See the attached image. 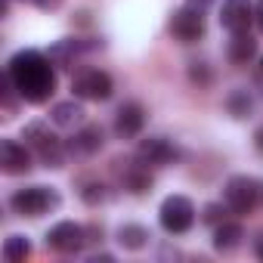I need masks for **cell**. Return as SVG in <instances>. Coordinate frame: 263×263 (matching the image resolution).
<instances>
[{
    "label": "cell",
    "mask_w": 263,
    "mask_h": 263,
    "mask_svg": "<svg viewBox=\"0 0 263 263\" xmlns=\"http://www.w3.org/2000/svg\"><path fill=\"white\" fill-rule=\"evenodd\" d=\"M7 74L19 90V99L41 105L53 96L56 90V71H53V59L41 50H19L10 62H7Z\"/></svg>",
    "instance_id": "cell-1"
},
{
    "label": "cell",
    "mask_w": 263,
    "mask_h": 263,
    "mask_svg": "<svg viewBox=\"0 0 263 263\" xmlns=\"http://www.w3.org/2000/svg\"><path fill=\"white\" fill-rule=\"evenodd\" d=\"M22 140H25V146L34 152V158H37L44 167H65L68 149H65V143L53 134V130H50V124H44V121L25 124Z\"/></svg>",
    "instance_id": "cell-2"
},
{
    "label": "cell",
    "mask_w": 263,
    "mask_h": 263,
    "mask_svg": "<svg viewBox=\"0 0 263 263\" xmlns=\"http://www.w3.org/2000/svg\"><path fill=\"white\" fill-rule=\"evenodd\" d=\"M59 192L50 189V186H25V189H16L13 198H10V208L19 214V217H44L50 211L59 208Z\"/></svg>",
    "instance_id": "cell-3"
},
{
    "label": "cell",
    "mask_w": 263,
    "mask_h": 263,
    "mask_svg": "<svg viewBox=\"0 0 263 263\" xmlns=\"http://www.w3.org/2000/svg\"><path fill=\"white\" fill-rule=\"evenodd\" d=\"M158 220H161V229H164V232L183 235V232H189L192 223H195V204H192L186 195H167V198L161 201Z\"/></svg>",
    "instance_id": "cell-4"
},
{
    "label": "cell",
    "mask_w": 263,
    "mask_h": 263,
    "mask_svg": "<svg viewBox=\"0 0 263 263\" xmlns=\"http://www.w3.org/2000/svg\"><path fill=\"white\" fill-rule=\"evenodd\" d=\"M71 90L78 99H87V102H105L111 93H115V81L108 71L102 68H84L74 81H71Z\"/></svg>",
    "instance_id": "cell-5"
},
{
    "label": "cell",
    "mask_w": 263,
    "mask_h": 263,
    "mask_svg": "<svg viewBox=\"0 0 263 263\" xmlns=\"http://www.w3.org/2000/svg\"><path fill=\"white\" fill-rule=\"evenodd\" d=\"M257 198H260V186H257L254 177L235 174V177H229L226 186H223V201H226V208L235 211V214H248V211H254Z\"/></svg>",
    "instance_id": "cell-6"
},
{
    "label": "cell",
    "mask_w": 263,
    "mask_h": 263,
    "mask_svg": "<svg viewBox=\"0 0 263 263\" xmlns=\"http://www.w3.org/2000/svg\"><path fill=\"white\" fill-rule=\"evenodd\" d=\"M171 34L180 41V44H195L204 37V10H195V7H180L174 10L171 16Z\"/></svg>",
    "instance_id": "cell-7"
},
{
    "label": "cell",
    "mask_w": 263,
    "mask_h": 263,
    "mask_svg": "<svg viewBox=\"0 0 263 263\" xmlns=\"http://www.w3.org/2000/svg\"><path fill=\"white\" fill-rule=\"evenodd\" d=\"M87 241V229L74 220H62L47 232V248L56 254H78Z\"/></svg>",
    "instance_id": "cell-8"
},
{
    "label": "cell",
    "mask_w": 263,
    "mask_h": 263,
    "mask_svg": "<svg viewBox=\"0 0 263 263\" xmlns=\"http://www.w3.org/2000/svg\"><path fill=\"white\" fill-rule=\"evenodd\" d=\"M177 158H180V149L171 140H164V137H149L137 149V161H143L146 167H167Z\"/></svg>",
    "instance_id": "cell-9"
},
{
    "label": "cell",
    "mask_w": 263,
    "mask_h": 263,
    "mask_svg": "<svg viewBox=\"0 0 263 263\" xmlns=\"http://www.w3.org/2000/svg\"><path fill=\"white\" fill-rule=\"evenodd\" d=\"M31 149L19 140H4L0 143V167L10 177H19V174H28L31 171Z\"/></svg>",
    "instance_id": "cell-10"
},
{
    "label": "cell",
    "mask_w": 263,
    "mask_h": 263,
    "mask_svg": "<svg viewBox=\"0 0 263 263\" xmlns=\"http://www.w3.org/2000/svg\"><path fill=\"white\" fill-rule=\"evenodd\" d=\"M146 127V108L140 102H124L115 115V134L121 140H137Z\"/></svg>",
    "instance_id": "cell-11"
},
{
    "label": "cell",
    "mask_w": 263,
    "mask_h": 263,
    "mask_svg": "<svg viewBox=\"0 0 263 263\" xmlns=\"http://www.w3.org/2000/svg\"><path fill=\"white\" fill-rule=\"evenodd\" d=\"M251 22H254V4H251V0H223V7H220V25L229 34L248 31Z\"/></svg>",
    "instance_id": "cell-12"
},
{
    "label": "cell",
    "mask_w": 263,
    "mask_h": 263,
    "mask_svg": "<svg viewBox=\"0 0 263 263\" xmlns=\"http://www.w3.org/2000/svg\"><path fill=\"white\" fill-rule=\"evenodd\" d=\"M102 143H105L102 127L99 124H84L74 134V140L68 143V152H74V155H93V152L102 149Z\"/></svg>",
    "instance_id": "cell-13"
},
{
    "label": "cell",
    "mask_w": 263,
    "mask_h": 263,
    "mask_svg": "<svg viewBox=\"0 0 263 263\" xmlns=\"http://www.w3.org/2000/svg\"><path fill=\"white\" fill-rule=\"evenodd\" d=\"M226 56H229L232 65H248L257 56V41L248 31H238V34H232V41L226 47Z\"/></svg>",
    "instance_id": "cell-14"
},
{
    "label": "cell",
    "mask_w": 263,
    "mask_h": 263,
    "mask_svg": "<svg viewBox=\"0 0 263 263\" xmlns=\"http://www.w3.org/2000/svg\"><path fill=\"white\" fill-rule=\"evenodd\" d=\"M84 105L78 102V99H65V102H56L53 108H50V121L56 124V127H78L81 121H84Z\"/></svg>",
    "instance_id": "cell-15"
},
{
    "label": "cell",
    "mask_w": 263,
    "mask_h": 263,
    "mask_svg": "<svg viewBox=\"0 0 263 263\" xmlns=\"http://www.w3.org/2000/svg\"><path fill=\"white\" fill-rule=\"evenodd\" d=\"M241 238H245V229L238 226V223H220V226H214V248L220 251V254H229V251H235L238 245H241Z\"/></svg>",
    "instance_id": "cell-16"
},
{
    "label": "cell",
    "mask_w": 263,
    "mask_h": 263,
    "mask_svg": "<svg viewBox=\"0 0 263 263\" xmlns=\"http://www.w3.org/2000/svg\"><path fill=\"white\" fill-rule=\"evenodd\" d=\"M87 50V44L84 41H74V37H65V41H59V44H53L50 47V59H53V65L56 68H68L71 62H74V56L78 53H84Z\"/></svg>",
    "instance_id": "cell-17"
},
{
    "label": "cell",
    "mask_w": 263,
    "mask_h": 263,
    "mask_svg": "<svg viewBox=\"0 0 263 263\" xmlns=\"http://www.w3.org/2000/svg\"><path fill=\"white\" fill-rule=\"evenodd\" d=\"M118 245L127 248V251H140L149 245V229L143 223H124L118 229Z\"/></svg>",
    "instance_id": "cell-18"
},
{
    "label": "cell",
    "mask_w": 263,
    "mask_h": 263,
    "mask_svg": "<svg viewBox=\"0 0 263 263\" xmlns=\"http://www.w3.org/2000/svg\"><path fill=\"white\" fill-rule=\"evenodd\" d=\"M124 189L134 192V195H143V192L152 189V174H149V167H146L143 161H137L134 167L124 174Z\"/></svg>",
    "instance_id": "cell-19"
},
{
    "label": "cell",
    "mask_w": 263,
    "mask_h": 263,
    "mask_svg": "<svg viewBox=\"0 0 263 263\" xmlns=\"http://www.w3.org/2000/svg\"><path fill=\"white\" fill-rule=\"evenodd\" d=\"M251 108H254V99H251V93L248 90H232L229 96H226V111L232 115V118H248L251 115Z\"/></svg>",
    "instance_id": "cell-20"
},
{
    "label": "cell",
    "mask_w": 263,
    "mask_h": 263,
    "mask_svg": "<svg viewBox=\"0 0 263 263\" xmlns=\"http://www.w3.org/2000/svg\"><path fill=\"white\" fill-rule=\"evenodd\" d=\"M28 254H31V241H28L25 235H10V238L4 241V257H7V260L16 263V260H25Z\"/></svg>",
    "instance_id": "cell-21"
},
{
    "label": "cell",
    "mask_w": 263,
    "mask_h": 263,
    "mask_svg": "<svg viewBox=\"0 0 263 263\" xmlns=\"http://www.w3.org/2000/svg\"><path fill=\"white\" fill-rule=\"evenodd\" d=\"M189 81H192V84H198V87H208V84L214 81V74H211L208 62H192V65H189Z\"/></svg>",
    "instance_id": "cell-22"
},
{
    "label": "cell",
    "mask_w": 263,
    "mask_h": 263,
    "mask_svg": "<svg viewBox=\"0 0 263 263\" xmlns=\"http://www.w3.org/2000/svg\"><path fill=\"white\" fill-rule=\"evenodd\" d=\"M81 198H84L87 204H99V201L105 198V186H102V183H87V186L81 189Z\"/></svg>",
    "instance_id": "cell-23"
},
{
    "label": "cell",
    "mask_w": 263,
    "mask_h": 263,
    "mask_svg": "<svg viewBox=\"0 0 263 263\" xmlns=\"http://www.w3.org/2000/svg\"><path fill=\"white\" fill-rule=\"evenodd\" d=\"M223 217H226V208H223V204H204L201 220H204L208 226H220V223H223Z\"/></svg>",
    "instance_id": "cell-24"
},
{
    "label": "cell",
    "mask_w": 263,
    "mask_h": 263,
    "mask_svg": "<svg viewBox=\"0 0 263 263\" xmlns=\"http://www.w3.org/2000/svg\"><path fill=\"white\" fill-rule=\"evenodd\" d=\"M254 149H257V155H263V127L254 130Z\"/></svg>",
    "instance_id": "cell-25"
},
{
    "label": "cell",
    "mask_w": 263,
    "mask_h": 263,
    "mask_svg": "<svg viewBox=\"0 0 263 263\" xmlns=\"http://www.w3.org/2000/svg\"><path fill=\"white\" fill-rule=\"evenodd\" d=\"M254 22H257L260 34H263V0H260V4H257V10H254Z\"/></svg>",
    "instance_id": "cell-26"
},
{
    "label": "cell",
    "mask_w": 263,
    "mask_h": 263,
    "mask_svg": "<svg viewBox=\"0 0 263 263\" xmlns=\"http://www.w3.org/2000/svg\"><path fill=\"white\" fill-rule=\"evenodd\" d=\"M37 7H44V10H53V7H59V0H34Z\"/></svg>",
    "instance_id": "cell-27"
},
{
    "label": "cell",
    "mask_w": 263,
    "mask_h": 263,
    "mask_svg": "<svg viewBox=\"0 0 263 263\" xmlns=\"http://www.w3.org/2000/svg\"><path fill=\"white\" fill-rule=\"evenodd\" d=\"M186 4H189V7H195V10H208L211 0H186Z\"/></svg>",
    "instance_id": "cell-28"
},
{
    "label": "cell",
    "mask_w": 263,
    "mask_h": 263,
    "mask_svg": "<svg viewBox=\"0 0 263 263\" xmlns=\"http://www.w3.org/2000/svg\"><path fill=\"white\" fill-rule=\"evenodd\" d=\"M257 257H260V260H263V238H260V241H257Z\"/></svg>",
    "instance_id": "cell-29"
}]
</instances>
